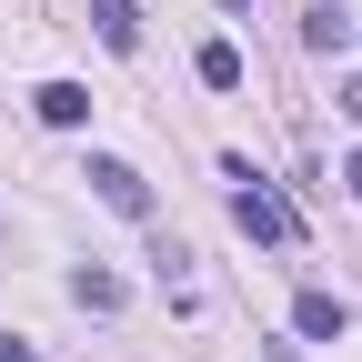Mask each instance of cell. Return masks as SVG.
Segmentation results:
<instances>
[{"label": "cell", "mask_w": 362, "mask_h": 362, "mask_svg": "<svg viewBox=\"0 0 362 362\" xmlns=\"http://www.w3.org/2000/svg\"><path fill=\"white\" fill-rule=\"evenodd\" d=\"M232 221H242V232H252V242H272V252H282V242L302 232V221H292V202H282V192H272V181H262V171H242V181H232Z\"/></svg>", "instance_id": "1"}, {"label": "cell", "mask_w": 362, "mask_h": 362, "mask_svg": "<svg viewBox=\"0 0 362 362\" xmlns=\"http://www.w3.org/2000/svg\"><path fill=\"white\" fill-rule=\"evenodd\" d=\"M81 181H90V192H101V202H111L121 221H151V181L131 171V161H111V151H90V171H81Z\"/></svg>", "instance_id": "2"}, {"label": "cell", "mask_w": 362, "mask_h": 362, "mask_svg": "<svg viewBox=\"0 0 362 362\" xmlns=\"http://www.w3.org/2000/svg\"><path fill=\"white\" fill-rule=\"evenodd\" d=\"M292 332H302V342H342V332H352V312H342L332 292H302V302H292Z\"/></svg>", "instance_id": "3"}, {"label": "cell", "mask_w": 362, "mask_h": 362, "mask_svg": "<svg viewBox=\"0 0 362 362\" xmlns=\"http://www.w3.org/2000/svg\"><path fill=\"white\" fill-rule=\"evenodd\" d=\"M30 111L51 121V131H81V121H90V90H81V81H40V90H30Z\"/></svg>", "instance_id": "4"}, {"label": "cell", "mask_w": 362, "mask_h": 362, "mask_svg": "<svg viewBox=\"0 0 362 362\" xmlns=\"http://www.w3.org/2000/svg\"><path fill=\"white\" fill-rule=\"evenodd\" d=\"M90 30H101L111 51H141V0H90Z\"/></svg>", "instance_id": "5"}, {"label": "cell", "mask_w": 362, "mask_h": 362, "mask_svg": "<svg viewBox=\"0 0 362 362\" xmlns=\"http://www.w3.org/2000/svg\"><path fill=\"white\" fill-rule=\"evenodd\" d=\"M71 302H81V312H121V272L81 262V272H71Z\"/></svg>", "instance_id": "6"}, {"label": "cell", "mask_w": 362, "mask_h": 362, "mask_svg": "<svg viewBox=\"0 0 362 362\" xmlns=\"http://www.w3.org/2000/svg\"><path fill=\"white\" fill-rule=\"evenodd\" d=\"M302 40H312V51H342V40H352V21L332 11V0H312V11H302Z\"/></svg>", "instance_id": "7"}, {"label": "cell", "mask_w": 362, "mask_h": 362, "mask_svg": "<svg viewBox=\"0 0 362 362\" xmlns=\"http://www.w3.org/2000/svg\"><path fill=\"white\" fill-rule=\"evenodd\" d=\"M211 90H242V51H232V40H202V61H192Z\"/></svg>", "instance_id": "8"}, {"label": "cell", "mask_w": 362, "mask_h": 362, "mask_svg": "<svg viewBox=\"0 0 362 362\" xmlns=\"http://www.w3.org/2000/svg\"><path fill=\"white\" fill-rule=\"evenodd\" d=\"M342 181H352V202H362V151H352V161H342Z\"/></svg>", "instance_id": "9"}, {"label": "cell", "mask_w": 362, "mask_h": 362, "mask_svg": "<svg viewBox=\"0 0 362 362\" xmlns=\"http://www.w3.org/2000/svg\"><path fill=\"white\" fill-rule=\"evenodd\" d=\"M342 111H352V121H362V81H352V90H342Z\"/></svg>", "instance_id": "10"}, {"label": "cell", "mask_w": 362, "mask_h": 362, "mask_svg": "<svg viewBox=\"0 0 362 362\" xmlns=\"http://www.w3.org/2000/svg\"><path fill=\"white\" fill-rule=\"evenodd\" d=\"M0 362H40V352H21V342H11V352H0Z\"/></svg>", "instance_id": "11"}, {"label": "cell", "mask_w": 362, "mask_h": 362, "mask_svg": "<svg viewBox=\"0 0 362 362\" xmlns=\"http://www.w3.org/2000/svg\"><path fill=\"white\" fill-rule=\"evenodd\" d=\"M221 11H252V0H221Z\"/></svg>", "instance_id": "12"}]
</instances>
